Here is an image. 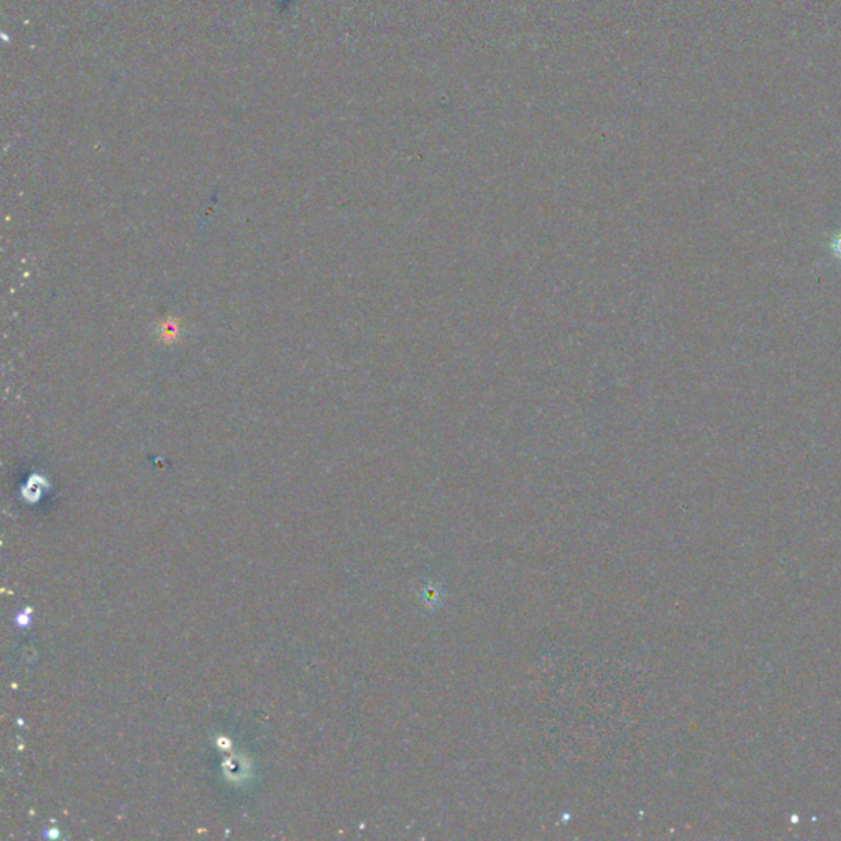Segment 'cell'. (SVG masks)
Listing matches in <instances>:
<instances>
[{"instance_id": "cell-1", "label": "cell", "mask_w": 841, "mask_h": 841, "mask_svg": "<svg viewBox=\"0 0 841 841\" xmlns=\"http://www.w3.org/2000/svg\"><path fill=\"white\" fill-rule=\"evenodd\" d=\"M832 250L837 258H841V232L832 240Z\"/></svg>"}]
</instances>
